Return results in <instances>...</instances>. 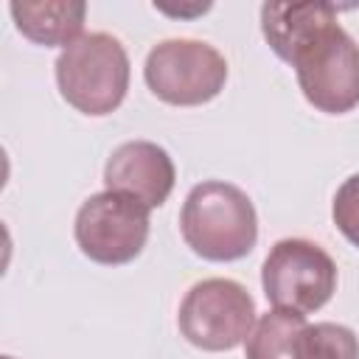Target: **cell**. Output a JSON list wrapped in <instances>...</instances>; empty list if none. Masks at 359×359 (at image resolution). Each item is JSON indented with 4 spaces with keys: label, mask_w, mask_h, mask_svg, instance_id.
Returning a JSON list of instances; mask_svg holds the SVG:
<instances>
[{
    "label": "cell",
    "mask_w": 359,
    "mask_h": 359,
    "mask_svg": "<svg viewBox=\"0 0 359 359\" xmlns=\"http://www.w3.org/2000/svg\"><path fill=\"white\" fill-rule=\"evenodd\" d=\"M185 247L202 261L230 264L252 252L258 241V213L252 199L233 182H196L180 210Z\"/></svg>",
    "instance_id": "cell-1"
},
{
    "label": "cell",
    "mask_w": 359,
    "mask_h": 359,
    "mask_svg": "<svg viewBox=\"0 0 359 359\" xmlns=\"http://www.w3.org/2000/svg\"><path fill=\"white\" fill-rule=\"evenodd\" d=\"M59 95L81 115L101 118L115 112L129 90V53L118 36L104 31L81 34L53 65Z\"/></svg>",
    "instance_id": "cell-2"
},
{
    "label": "cell",
    "mask_w": 359,
    "mask_h": 359,
    "mask_svg": "<svg viewBox=\"0 0 359 359\" xmlns=\"http://www.w3.org/2000/svg\"><path fill=\"white\" fill-rule=\"evenodd\" d=\"M303 98L325 115H345L359 107V45L339 25L325 22L289 62Z\"/></svg>",
    "instance_id": "cell-3"
},
{
    "label": "cell",
    "mask_w": 359,
    "mask_h": 359,
    "mask_svg": "<svg viewBox=\"0 0 359 359\" xmlns=\"http://www.w3.org/2000/svg\"><path fill=\"white\" fill-rule=\"evenodd\" d=\"M334 258L309 238H280L261 264V286L272 309L292 314L320 311L337 292Z\"/></svg>",
    "instance_id": "cell-4"
},
{
    "label": "cell",
    "mask_w": 359,
    "mask_h": 359,
    "mask_svg": "<svg viewBox=\"0 0 359 359\" xmlns=\"http://www.w3.org/2000/svg\"><path fill=\"white\" fill-rule=\"evenodd\" d=\"M255 300L233 278L196 280L177 311V328L199 351L222 353L247 342L255 325Z\"/></svg>",
    "instance_id": "cell-5"
},
{
    "label": "cell",
    "mask_w": 359,
    "mask_h": 359,
    "mask_svg": "<svg viewBox=\"0 0 359 359\" xmlns=\"http://www.w3.org/2000/svg\"><path fill=\"white\" fill-rule=\"evenodd\" d=\"M227 59L202 39H163L143 62V79L154 98L171 107L213 101L227 84Z\"/></svg>",
    "instance_id": "cell-6"
},
{
    "label": "cell",
    "mask_w": 359,
    "mask_h": 359,
    "mask_svg": "<svg viewBox=\"0 0 359 359\" xmlns=\"http://www.w3.org/2000/svg\"><path fill=\"white\" fill-rule=\"evenodd\" d=\"M149 208L132 196L101 191L87 196L73 222V238L84 258L101 266L132 264L149 241Z\"/></svg>",
    "instance_id": "cell-7"
},
{
    "label": "cell",
    "mask_w": 359,
    "mask_h": 359,
    "mask_svg": "<svg viewBox=\"0 0 359 359\" xmlns=\"http://www.w3.org/2000/svg\"><path fill=\"white\" fill-rule=\"evenodd\" d=\"M177 182L171 154L154 140H126L104 163V191L132 196L149 210L165 205Z\"/></svg>",
    "instance_id": "cell-8"
},
{
    "label": "cell",
    "mask_w": 359,
    "mask_h": 359,
    "mask_svg": "<svg viewBox=\"0 0 359 359\" xmlns=\"http://www.w3.org/2000/svg\"><path fill=\"white\" fill-rule=\"evenodd\" d=\"M8 14L17 31L42 48H67L84 34V0H14Z\"/></svg>",
    "instance_id": "cell-9"
},
{
    "label": "cell",
    "mask_w": 359,
    "mask_h": 359,
    "mask_svg": "<svg viewBox=\"0 0 359 359\" xmlns=\"http://www.w3.org/2000/svg\"><path fill=\"white\" fill-rule=\"evenodd\" d=\"M339 8L331 3H264L261 6V34L272 53L283 62L311 39L325 22L337 20Z\"/></svg>",
    "instance_id": "cell-10"
},
{
    "label": "cell",
    "mask_w": 359,
    "mask_h": 359,
    "mask_svg": "<svg viewBox=\"0 0 359 359\" xmlns=\"http://www.w3.org/2000/svg\"><path fill=\"white\" fill-rule=\"evenodd\" d=\"M306 328H309V320L303 314L272 309L255 320L244 342V356L247 359H300V342Z\"/></svg>",
    "instance_id": "cell-11"
},
{
    "label": "cell",
    "mask_w": 359,
    "mask_h": 359,
    "mask_svg": "<svg viewBox=\"0 0 359 359\" xmlns=\"http://www.w3.org/2000/svg\"><path fill=\"white\" fill-rule=\"evenodd\" d=\"M300 359H359V337L342 323H309Z\"/></svg>",
    "instance_id": "cell-12"
},
{
    "label": "cell",
    "mask_w": 359,
    "mask_h": 359,
    "mask_svg": "<svg viewBox=\"0 0 359 359\" xmlns=\"http://www.w3.org/2000/svg\"><path fill=\"white\" fill-rule=\"evenodd\" d=\"M331 219L337 230L345 236V241H351L359 250V174H351L337 188L331 202Z\"/></svg>",
    "instance_id": "cell-13"
},
{
    "label": "cell",
    "mask_w": 359,
    "mask_h": 359,
    "mask_svg": "<svg viewBox=\"0 0 359 359\" xmlns=\"http://www.w3.org/2000/svg\"><path fill=\"white\" fill-rule=\"evenodd\" d=\"M154 8L157 11H163V14H171V17H188V14H205V11H210V3H196V6H188V8H171V6H160V3H154Z\"/></svg>",
    "instance_id": "cell-14"
},
{
    "label": "cell",
    "mask_w": 359,
    "mask_h": 359,
    "mask_svg": "<svg viewBox=\"0 0 359 359\" xmlns=\"http://www.w3.org/2000/svg\"><path fill=\"white\" fill-rule=\"evenodd\" d=\"M3 359H14V356H3Z\"/></svg>",
    "instance_id": "cell-15"
}]
</instances>
